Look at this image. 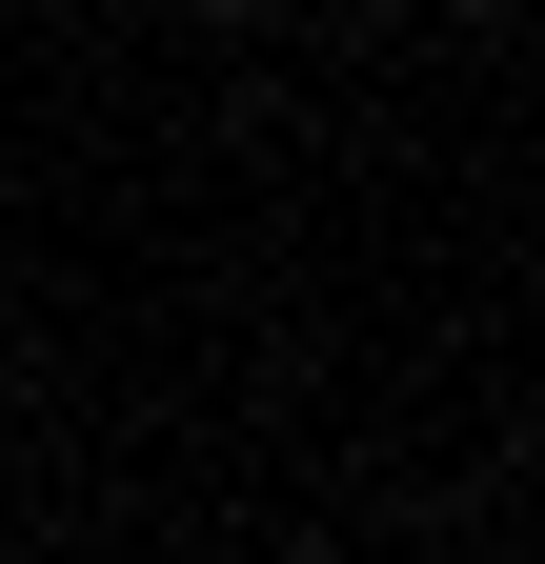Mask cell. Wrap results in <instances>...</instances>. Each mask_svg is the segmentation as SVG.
Returning <instances> with one entry per match:
<instances>
[{"label":"cell","instance_id":"1","mask_svg":"<svg viewBox=\"0 0 545 564\" xmlns=\"http://www.w3.org/2000/svg\"><path fill=\"white\" fill-rule=\"evenodd\" d=\"M182 21H284V0H182Z\"/></svg>","mask_w":545,"mask_h":564},{"label":"cell","instance_id":"2","mask_svg":"<svg viewBox=\"0 0 545 564\" xmlns=\"http://www.w3.org/2000/svg\"><path fill=\"white\" fill-rule=\"evenodd\" d=\"M464 21H485V0H464Z\"/></svg>","mask_w":545,"mask_h":564}]
</instances>
